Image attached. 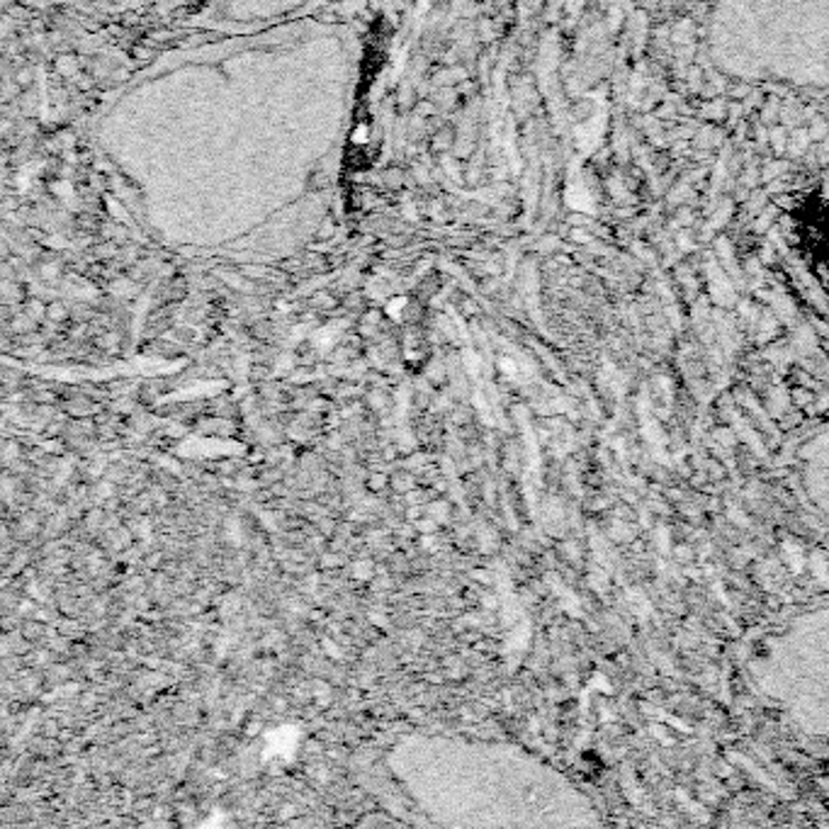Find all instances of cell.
Returning <instances> with one entry per match:
<instances>
[{
    "instance_id": "3957f363",
    "label": "cell",
    "mask_w": 829,
    "mask_h": 829,
    "mask_svg": "<svg viewBox=\"0 0 829 829\" xmlns=\"http://www.w3.org/2000/svg\"><path fill=\"white\" fill-rule=\"evenodd\" d=\"M798 477L808 502L829 521V426L815 431L798 447Z\"/></svg>"
},
{
    "instance_id": "7a4b0ae2",
    "label": "cell",
    "mask_w": 829,
    "mask_h": 829,
    "mask_svg": "<svg viewBox=\"0 0 829 829\" xmlns=\"http://www.w3.org/2000/svg\"><path fill=\"white\" fill-rule=\"evenodd\" d=\"M749 677L793 728L829 742V611L800 613L776 628L749 660Z\"/></svg>"
},
{
    "instance_id": "6da1fadb",
    "label": "cell",
    "mask_w": 829,
    "mask_h": 829,
    "mask_svg": "<svg viewBox=\"0 0 829 829\" xmlns=\"http://www.w3.org/2000/svg\"><path fill=\"white\" fill-rule=\"evenodd\" d=\"M715 66L744 83L829 86V0H713Z\"/></svg>"
}]
</instances>
